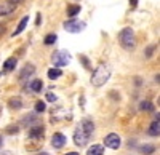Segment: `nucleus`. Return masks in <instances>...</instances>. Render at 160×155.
<instances>
[{"mask_svg": "<svg viewBox=\"0 0 160 155\" xmlns=\"http://www.w3.org/2000/svg\"><path fill=\"white\" fill-rule=\"evenodd\" d=\"M61 70L58 69V67H53V69H50L48 70V79H51V80H56V79H59L61 77Z\"/></svg>", "mask_w": 160, "mask_h": 155, "instance_id": "nucleus-18", "label": "nucleus"}, {"mask_svg": "<svg viewBox=\"0 0 160 155\" xmlns=\"http://www.w3.org/2000/svg\"><path fill=\"white\" fill-rule=\"evenodd\" d=\"M34 72H35V67L32 66V64H26L24 69H22V70H21V74H19V80H26V79H29V77H31Z\"/></svg>", "mask_w": 160, "mask_h": 155, "instance_id": "nucleus-10", "label": "nucleus"}, {"mask_svg": "<svg viewBox=\"0 0 160 155\" xmlns=\"http://www.w3.org/2000/svg\"><path fill=\"white\" fill-rule=\"evenodd\" d=\"M85 27H87V24L83 21H78V19H74V18L64 22V29L68 32H71V34H78V32H82Z\"/></svg>", "mask_w": 160, "mask_h": 155, "instance_id": "nucleus-5", "label": "nucleus"}, {"mask_svg": "<svg viewBox=\"0 0 160 155\" xmlns=\"http://www.w3.org/2000/svg\"><path fill=\"white\" fill-rule=\"evenodd\" d=\"M28 22H29V16H24L21 21H19V24H18V27H16V31L13 32V37H16V35H19L24 29H26V26H28Z\"/></svg>", "mask_w": 160, "mask_h": 155, "instance_id": "nucleus-12", "label": "nucleus"}, {"mask_svg": "<svg viewBox=\"0 0 160 155\" xmlns=\"http://www.w3.org/2000/svg\"><path fill=\"white\" fill-rule=\"evenodd\" d=\"M139 150H141L142 153H152V152L155 150V147H154V146H151V144H146V146L139 147Z\"/></svg>", "mask_w": 160, "mask_h": 155, "instance_id": "nucleus-21", "label": "nucleus"}, {"mask_svg": "<svg viewBox=\"0 0 160 155\" xmlns=\"http://www.w3.org/2000/svg\"><path fill=\"white\" fill-rule=\"evenodd\" d=\"M51 146L55 149H61L66 146V136L62 133H55L51 138Z\"/></svg>", "mask_w": 160, "mask_h": 155, "instance_id": "nucleus-8", "label": "nucleus"}, {"mask_svg": "<svg viewBox=\"0 0 160 155\" xmlns=\"http://www.w3.org/2000/svg\"><path fill=\"white\" fill-rule=\"evenodd\" d=\"M109 77H111V69L108 66H104V64H101V66H98L95 69V72H93L91 83H93V86H102L109 80Z\"/></svg>", "mask_w": 160, "mask_h": 155, "instance_id": "nucleus-3", "label": "nucleus"}, {"mask_svg": "<svg viewBox=\"0 0 160 155\" xmlns=\"http://www.w3.org/2000/svg\"><path fill=\"white\" fill-rule=\"evenodd\" d=\"M154 50H155V46H154V45H152V46H149V48H148V51H146V56L149 58V56L152 55V51H154Z\"/></svg>", "mask_w": 160, "mask_h": 155, "instance_id": "nucleus-26", "label": "nucleus"}, {"mask_svg": "<svg viewBox=\"0 0 160 155\" xmlns=\"http://www.w3.org/2000/svg\"><path fill=\"white\" fill-rule=\"evenodd\" d=\"M40 155H48V153H40Z\"/></svg>", "mask_w": 160, "mask_h": 155, "instance_id": "nucleus-32", "label": "nucleus"}, {"mask_svg": "<svg viewBox=\"0 0 160 155\" xmlns=\"http://www.w3.org/2000/svg\"><path fill=\"white\" fill-rule=\"evenodd\" d=\"M2 155H13V153H11V152H3Z\"/></svg>", "mask_w": 160, "mask_h": 155, "instance_id": "nucleus-30", "label": "nucleus"}, {"mask_svg": "<svg viewBox=\"0 0 160 155\" xmlns=\"http://www.w3.org/2000/svg\"><path fill=\"white\" fill-rule=\"evenodd\" d=\"M152 107H154V106L151 104L149 101H142L141 104H139V109H141V110H152Z\"/></svg>", "mask_w": 160, "mask_h": 155, "instance_id": "nucleus-22", "label": "nucleus"}, {"mask_svg": "<svg viewBox=\"0 0 160 155\" xmlns=\"http://www.w3.org/2000/svg\"><path fill=\"white\" fill-rule=\"evenodd\" d=\"M8 106H10L11 109H21V107H22V99H21L19 96L11 98V99L8 101Z\"/></svg>", "mask_w": 160, "mask_h": 155, "instance_id": "nucleus-13", "label": "nucleus"}, {"mask_svg": "<svg viewBox=\"0 0 160 155\" xmlns=\"http://www.w3.org/2000/svg\"><path fill=\"white\" fill-rule=\"evenodd\" d=\"M118 42L125 50L131 51L136 46V40H135V32H133L131 27H123L118 32Z\"/></svg>", "mask_w": 160, "mask_h": 155, "instance_id": "nucleus-2", "label": "nucleus"}, {"mask_svg": "<svg viewBox=\"0 0 160 155\" xmlns=\"http://www.w3.org/2000/svg\"><path fill=\"white\" fill-rule=\"evenodd\" d=\"M45 109H47V107H45V102H43V101H37V102H35V112H37V114H42Z\"/></svg>", "mask_w": 160, "mask_h": 155, "instance_id": "nucleus-20", "label": "nucleus"}, {"mask_svg": "<svg viewBox=\"0 0 160 155\" xmlns=\"http://www.w3.org/2000/svg\"><path fill=\"white\" fill-rule=\"evenodd\" d=\"M40 21H42V16H40V13H37V21H35V24L40 26Z\"/></svg>", "mask_w": 160, "mask_h": 155, "instance_id": "nucleus-27", "label": "nucleus"}, {"mask_svg": "<svg viewBox=\"0 0 160 155\" xmlns=\"http://www.w3.org/2000/svg\"><path fill=\"white\" fill-rule=\"evenodd\" d=\"M15 67H16V58H10V59H7L5 64H3V70H5V72H11Z\"/></svg>", "mask_w": 160, "mask_h": 155, "instance_id": "nucleus-14", "label": "nucleus"}, {"mask_svg": "<svg viewBox=\"0 0 160 155\" xmlns=\"http://www.w3.org/2000/svg\"><path fill=\"white\" fill-rule=\"evenodd\" d=\"M16 8V5L13 2H5V3H0V16H7L10 13H13Z\"/></svg>", "mask_w": 160, "mask_h": 155, "instance_id": "nucleus-9", "label": "nucleus"}, {"mask_svg": "<svg viewBox=\"0 0 160 155\" xmlns=\"http://www.w3.org/2000/svg\"><path fill=\"white\" fill-rule=\"evenodd\" d=\"M80 10H82V8H80V5H69V7H68V16H69V18L77 16L78 13H80Z\"/></svg>", "mask_w": 160, "mask_h": 155, "instance_id": "nucleus-17", "label": "nucleus"}, {"mask_svg": "<svg viewBox=\"0 0 160 155\" xmlns=\"http://www.w3.org/2000/svg\"><path fill=\"white\" fill-rule=\"evenodd\" d=\"M58 98H56V94L55 93H51V91H48L47 93V101H50V102H55Z\"/></svg>", "mask_w": 160, "mask_h": 155, "instance_id": "nucleus-24", "label": "nucleus"}, {"mask_svg": "<svg viewBox=\"0 0 160 155\" xmlns=\"http://www.w3.org/2000/svg\"><path fill=\"white\" fill-rule=\"evenodd\" d=\"M43 126H40V125H37V126H32L31 130H29V139H32V141H43Z\"/></svg>", "mask_w": 160, "mask_h": 155, "instance_id": "nucleus-7", "label": "nucleus"}, {"mask_svg": "<svg viewBox=\"0 0 160 155\" xmlns=\"http://www.w3.org/2000/svg\"><path fill=\"white\" fill-rule=\"evenodd\" d=\"M158 133H160V123H158V120H154L151 123V128H149V134L151 136H158Z\"/></svg>", "mask_w": 160, "mask_h": 155, "instance_id": "nucleus-16", "label": "nucleus"}, {"mask_svg": "<svg viewBox=\"0 0 160 155\" xmlns=\"http://www.w3.org/2000/svg\"><path fill=\"white\" fill-rule=\"evenodd\" d=\"M130 5H131L133 8H135V7L138 5V0H130Z\"/></svg>", "mask_w": 160, "mask_h": 155, "instance_id": "nucleus-28", "label": "nucleus"}, {"mask_svg": "<svg viewBox=\"0 0 160 155\" xmlns=\"http://www.w3.org/2000/svg\"><path fill=\"white\" fill-rule=\"evenodd\" d=\"M0 146H2V138H0Z\"/></svg>", "mask_w": 160, "mask_h": 155, "instance_id": "nucleus-31", "label": "nucleus"}, {"mask_svg": "<svg viewBox=\"0 0 160 155\" xmlns=\"http://www.w3.org/2000/svg\"><path fill=\"white\" fill-rule=\"evenodd\" d=\"M93 130H95V125H93V122L88 120V119H85L82 123L77 126V130H75V133H74V143H75V146H78V147L85 146V144L88 143V139H90Z\"/></svg>", "mask_w": 160, "mask_h": 155, "instance_id": "nucleus-1", "label": "nucleus"}, {"mask_svg": "<svg viewBox=\"0 0 160 155\" xmlns=\"http://www.w3.org/2000/svg\"><path fill=\"white\" fill-rule=\"evenodd\" d=\"M71 61V55L64 50H59V51H55L51 55V62L55 64V67H62V66H68Z\"/></svg>", "mask_w": 160, "mask_h": 155, "instance_id": "nucleus-4", "label": "nucleus"}, {"mask_svg": "<svg viewBox=\"0 0 160 155\" xmlns=\"http://www.w3.org/2000/svg\"><path fill=\"white\" fill-rule=\"evenodd\" d=\"M56 40H58V35H56V34H48V35L45 37L43 43H45V45H53Z\"/></svg>", "mask_w": 160, "mask_h": 155, "instance_id": "nucleus-19", "label": "nucleus"}, {"mask_svg": "<svg viewBox=\"0 0 160 155\" xmlns=\"http://www.w3.org/2000/svg\"><path fill=\"white\" fill-rule=\"evenodd\" d=\"M80 59H82V62H83V66H85L87 69H90V64H88V59H87L85 56H80Z\"/></svg>", "mask_w": 160, "mask_h": 155, "instance_id": "nucleus-25", "label": "nucleus"}, {"mask_svg": "<svg viewBox=\"0 0 160 155\" xmlns=\"http://www.w3.org/2000/svg\"><path fill=\"white\" fill-rule=\"evenodd\" d=\"M104 144L108 146L109 149H118L120 147V138L115 133H111L104 138Z\"/></svg>", "mask_w": 160, "mask_h": 155, "instance_id": "nucleus-6", "label": "nucleus"}, {"mask_svg": "<svg viewBox=\"0 0 160 155\" xmlns=\"http://www.w3.org/2000/svg\"><path fill=\"white\" fill-rule=\"evenodd\" d=\"M29 88L34 93H38V91H42V88H43V82L42 80H34V82L29 83Z\"/></svg>", "mask_w": 160, "mask_h": 155, "instance_id": "nucleus-15", "label": "nucleus"}, {"mask_svg": "<svg viewBox=\"0 0 160 155\" xmlns=\"http://www.w3.org/2000/svg\"><path fill=\"white\" fill-rule=\"evenodd\" d=\"M102 153H104V146L101 144H95L87 150V155H102Z\"/></svg>", "mask_w": 160, "mask_h": 155, "instance_id": "nucleus-11", "label": "nucleus"}, {"mask_svg": "<svg viewBox=\"0 0 160 155\" xmlns=\"http://www.w3.org/2000/svg\"><path fill=\"white\" fill-rule=\"evenodd\" d=\"M66 155H78L77 152H69V153H66Z\"/></svg>", "mask_w": 160, "mask_h": 155, "instance_id": "nucleus-29", "label": "nucleus"}, {"mask_svg": "<svg viewBox=\"0 0 160 155\" xmlns=\"http://www.w3.org/2000/svg\"><path fill=\"white\" fill-rule=\"evenodd\" d=\"M18 130H19V128H18L16 125H11V126H8V128H7L5 131H7L8 134H15V133H18Z\"/></svg>", "mask_w": 160, "mask_h": 155, "instance_id": "nucleus-23", "label": "nucleus"}]
</instances>
